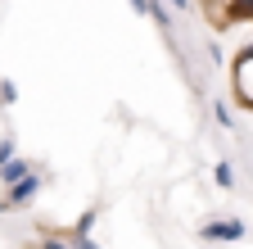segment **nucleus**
<instances>
[{"instance_id": "1", "label": "nucleus", "mask_w": 253, "mask_h": 249, "mask_svg": "<svg viewBox=\"0 0 253 249\" xmlns=\"http://www.w3.org/2000/svg\"><path fill=\"white\" fill-rule=\"evenodd\" d=\"M249 236V227L240 222V217H208V222L199 227V240H208V245H235V240H244Z\"/></svg>"}, {"instance_id": "5", "label": "nucleus", "mask_w": 253, "mask_h": 249, "mask_svg": "<svg viewBox=\"0 0 253 249\" xmlns=\"http://www.w3.org/2000/svg\"><path fill=\"white\" fill-rule=\"evenodd\" d=\"M27 172H37V168L27 163V159H9L5 168H0V186H14V181H23Z\"/></svg>"}, {"instance_id": "3", "label": "nucleus", "mask_w": 253, "mask_h": 249, "mask_svg": "<svg viewBox=\"0 0 253 249\" xmlns=\"http://www.w3.org/2000/svg\"><path fill=\"white\" fill-rule=\"evenodd\" d=\"M41 186H45V172L37 168V172H27L23 181H14V186H5V199L14 204V208H27L32 199L41 195Z\"/></svg>"}, {"instance_id": "7", "label": "nucleus", "mask_w": 253, "mask_h": 249, "mask_svg": "<svg viewBox=\"0 0 253 249\" xmlns=\"http://www.w3.org/2000/svg\"><path fill=\"white\" fill-rule=\"evenodd\" d=\"M95 222H100V208L90 204V208L77 217V222H73V240H77V236H90V231H95Z\"/></svg>"}, {"instance_id": "15", "label": "nucleus", "mask_w": 253, "mask_h": 249, "mask_svg": "<svg viewBox=\"0 0 253 249\" xmlns=\"http://www.w3.org/2000/svg\"><path fill=\"white\" fill-rule=\"evenodd\" d=\"M9 208H14V204H9V199H5V195H0V213H9Z\"/></svg>"}, {"instance_id": "2", "label": "nucleus", "mask_w": 253, "mask_h": 249, "mask_svg": "<svg viewBox=\"0 0 253 249\" xmlns=\"http://www.w3.org/2000/svg\"><path fill=\"white\" fill-rule=\"evenodd\" d=\"M231 86H235V100H240L244 109H253V50H240V54H235Z\"/></svg>"}, {"instance_id": "4", "label": "nucleus", "mask_w": 253, "mask_h": 249, "mask_svg": "<svg viewBox=\"0 0 253 249\" xmlns=\"http://www.w3.org/2000/svg\"><path fill=\"white\" fill-rule=\"evenodd\" d=\"M126 5H131L140 18H154L158 27H163V32H172V23H176V14L163 5V0H126Z\"/></svg>"}, {"instance_id": "10", "label": "nucleus", "mask_w": 253, "mask_h": 249, "mask_svg": "<svg viewBox=\"0 0 253 249\" xmlns=\"http://www.w3.org/2000/svg\"><path fill=\"white\" fill-rule=\"evenodd\" d=\"M9 159H18V145H14V136L5 132V136H0V168H5Z\"/></svg>"}, {"instance_id": "11", "label": "nucleus", "mask_w": 253, "mask_h": 249, "mask_svg": "<svg viewBox=\"0 0 253 249\" xmlns=\"http://www.w3.org/2000/svg\"><path fill=\"white\" fill-rule=\"evenodd\" d=\"M212 118H217V127H226V132H235V113H231L226 104H212Z\"/></svg>"}, {"instance_id": "8", "label": "nucleus", "mask_w": 253, "mask_h": 249, "mask_svg": "<svg viewBox=\"0 0 253 249\" xmlns=\"http://www.w3.org/2000/svg\"><path fill=\"white\" fill-rule=\"evenodd\" d=\"M9 104H18V86L9 77H0V109H9Z\"/></svg>"}, {"instance_id": "12", "label": "nucleus", "mask_w": 253, "mask_h": 249, "mask_svg": "<svg viewBox=\"0 0 253 249\" xmlns=\"http://www.w3.org/2000/svg\"><path fill=\"white\" fill-rule=\"evenodd\" d=\"M37 249H77V245H73V240H59V236H45Z\"/></svg>"}, {"instance_id": "13", "label": "nucleus", "mask_w": 253, "mask_h": 249, "mask_svg": "<svg viewBox=\"0 0 253 249\" xmlns=\"http://www.w3.org/2000/svg\"><path fill=\"white\" fill-rule=\"evenodd\" d=\"M73 245H77V249H100V240H95V236H77Z\"/></svg>"}, {"instance_id": "14", "label": "nucleus", "mask_w": 253, "mask_h": 249, "mask_svg": "<svg viewBox=\"0 0 253 249\" xmlns=\"http://www.w3.org/2000/svg\"><path fill=\"white\" fill-rule=\"evenodd\" d=\"M163 5H168L172 14H185V9H190V5H185V0H163Z\"/></svg>"}, {"instance_id": "6", "label": "nucleus", "mask_w": 253, "mask_h": 249, "mask_svg": "<svg viewBox=\"0 0 253 249\" xmlns=\"http://www.w3.org/2000/svg\"><path fill=\"white\" fill-rule=\"evenodd\" d=\"M212 181H217V191H235V168L226 159H217L212 163Z\"/></svg>"}, {"instance_id": "9", "label": "nucleus", "mask_w": 253, "mask_h": 249, "mask_svg": "<svg viewBox=\"0 0 253 249\" xmlns=\"http://www.w3.org/2000/svg\"><path fill=\"white\" fill-rule=\"evenodd\" d=\"M226 18H253V0H231V9H226Z\"/></svg>"}]
</instances>
